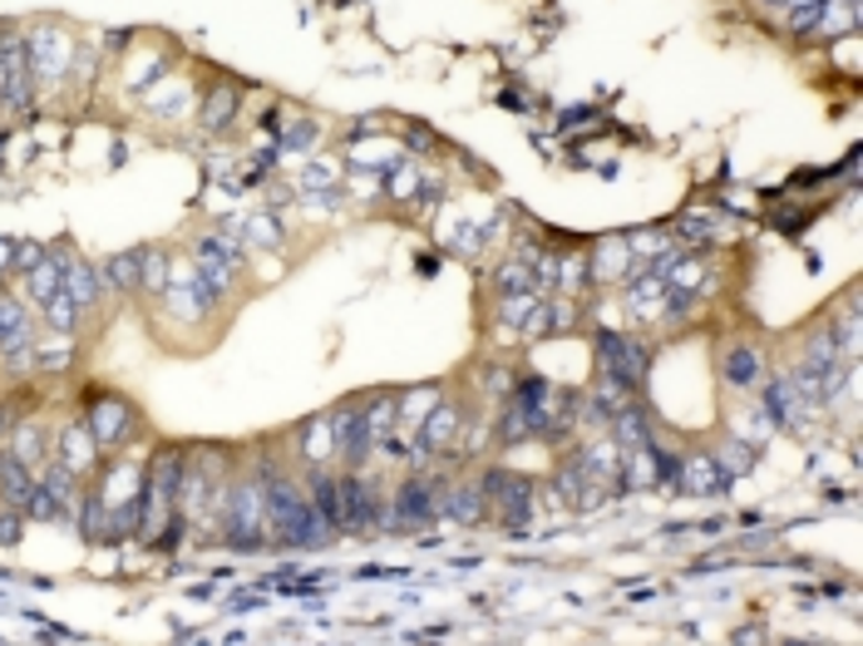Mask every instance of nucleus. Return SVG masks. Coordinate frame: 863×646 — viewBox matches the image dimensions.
Masks as SVG:
<instances>
[{"label": "nucleus", "mask_w": 863, "mask_h": 646, "mask_svg": "<svg viewBox=\"0 0 863 646\" xmlns=\"http://www.w3.org/2000/svg\"><path fill=\"white\" fill-rule=\"evenodd\" d=\"M439 499H445V484L425 479V474H409V479L395 489V499L385 504L381 528H391V533H415V528H425V523L439 518Z\"/></svg>", "instance_id": "nucleus-5"}, {"label": "nucleus", "mask_w": 863, "mask_h": 646, "mask_svg": "<svg viewBox=\"0 0 863 646\" xmlns=\"http://www.w3.org/2000/svg\"><path fill=\"white\" fill-rule=\"evenodd\" d=\"M335 504H341V533H371V528H381L385 504L375 499V484L361 469H345L335 479Z\"/></svg>", "instance_id": "nucleus-9"}, {"label": "nucleus", "mask_w": 863, "mask_h": 646, "mask_svg": "<svg viewBox=\"0 0 863 646\" xmlns=\"http://www.w3.org/2000/svg\"><path fill=\"white\" fill-rule=\"evenodd\" d=\"M721 380L731 390H741V395H750V390H760L770 380V370H765V356L755 346H731L721 356Z\"/></svg>", "instance_id": "nucleus-12"}, {"label": "nucleus", "mask_w": 863, "mask_h": 646, "mask_svg": "<svg viewBox=\"0 0 863 646\" xmlns=\"http://www.w3.org/2000/svg\"><path fill=\"white\" fill-rule=\"evenodd\" d=\"M168 287V257L158 247H139V292L163 296Z\"/></svg>", "instance_id": "nucleus-26"}, {"label": "nucleus", "mask_w": 863, "mask_h": 646, "mask_svg": "<svg viewBox=\"0 0 863 646\" xmlns=\"http://www.w3.org/2000/svg\"><path fill=\"white\" fill-rule=\"evenodd\" d=\"M99 292H104V277L89 267V262H65V296L79 306V311H94L99 306Z\"/></svg>", "instance_id": "nucleus-20"}, {"label": "nucleus", "mask_w": 863, "mask_h": 646, "mask_svg": "<svg viewBox=\"0 0 863 646\" xmlns=\"http://www.w3.org/2000/svg\"><path fill=\"white\" fill-rule=\"evenodd\" d=\"M760 10H789V0H755Z\"/></svg>", "instance_id": "nucleus-35"}, {"label": "nucleus", "mask_w": 863, "mask_h": 646, "mask_svg": "<svg viewBox=\"0 0 863 646\" xmlns=\"http://www.w3.org/2000/svg\"><path fill=\"white\" fill-rule=\"evenodd\" d=\"M513 380H519V375H513V366H503V360H493V366L483 370V395H489L493 405H503V400L513 395Z\"/></svg>", "instance_id": "nucleus-30"}, {"label": "nucleus", "mask_w": 863, "mask_h": 646, "mask_svg": "<svg viewBox=\"0 0 863 646\" xmlns=\"http://www.w3.org/2000/svg\"><path fill=\"white\" fill-rule=\"evenodd\" d=\"M725 489H731V474L721 469L715 454H691V459H681V494L711 499V494H725Z\"/></svg>", "instance_id": "nucleus-14"}, {"label": "nucleus", "mask_w": 863, "mask_h": 646, "mask_svg": "<svg viewBox=\"0 0 863 646\" xmlns=\"http://www.w3.org/2000/svg\"><path fill=\"white\" fill-rule=\"evenodd\" d=\"M223 533L227 543L237 548H257L262 538H267V499H262V484L252 479H237L227 484V499H223Z\"/></svg>", "instance_id": "nucleus-4"}, {"label": "nucleus", "mask_w": 863, "mask_h": 646, "mask_svg": "<svg viewBox=\"0 0 863 646\" xmlns=\"http://www.w3.org/2000/svg\"><path fill=\"white\" fill-rule=\"evenodd\" d=\"M583 287H593V267H587L583 252H567V257H557V296H577Z\"/></svg>", "instance_id": "nucleus-25"}, {"label": "nucleus", "mask_w": 863, "mask_h": 646, "mask_svg": "<svg viewBox=\"0 0 863 646\" xmlns=\"http://www.w3.org/2000/svg\"><path fill=\"white\" fill-rule=\"evenodd\" d=\"M435 400H439L435 385H419V390H409V395H399V420H395V430H409V434H415L419 420H425L429 410H435Z\"/></svg>", "instance_id": "nucleus-24"}, {"label": "nucleus", "mask_w": 863, "mask_h": 646, "mask_svg": "<svg viewBox=\"0 0 863 646\" xmlns=\"http://www.w3.org/2000/svg\"><path fill=\"white\" fill-rule=\"evenodd\" d=\"M479 489H483L489 513H499L503 528H529V518L539 513V484L529 474H509L493 464V469L479 474Z\"/></svg>", "instance_id": "nucleus-3"}, {"label": "nucleus", "mask_w": 863, "mask_h": 646, "mask_svg": "<svg viewBox=\"0 0 863 646\" xmlns=\"http://www.w3.org/2000/svg\"><path fill=\"white\" fill-rule=\"evenodd\" d=\"M20 346H35V316L10 292H0V356L20 351Z\"/></svg>", "instance_id": "nucleus-16"}, {"label": "nucleus", "mask_w": 863, "mask_h": 646, "mask_svg": "<svg viewBox=\"0 0 863 646\" xmlns=\"http://www.w3.org/2000/svg\"><path fill=\"white\" fill-rule=\"evenodd\" d=\"M439 513L459 518V523H479V518L489 513V504H483V489H479V479H459V484H445V499H439Z\"/></svg>", "instance_id": "nucleus-18"}, {"label": "nucleus", "mask_w": 863, "mask_h": 646, "mask_svg": "<svg viewBox=\"0 0 863 646\" xmlns=\"http://www.w3.org/2000/svg\"><path fill=\"white\" fill-rule=\"evenodd\" d=\"M765 415H770V425H795V430H805L809 425V415H814V405H809L805 395H799L795 385H789V375L785 380H765Z\"/></svg>", "instance_id": "nucleus-10"}, {"label": "nucleus", "mask_w": 863, "mask_h": 646, "mask_svg": "<svg viewBox=\"0 0 863 646\" xmlns=\"http://www.w3.org/2000/svg\"><path fill=\"white\" fill-rule=\"evenodd\" d=\"M459 425H465V405L455 395H439L435 410L419 420V430L409 434V459L415 464H429L435 454H449L459 440Z\"/></svg>", "instance_id": "nucleus-8"}, {"label": "nucleus", "mask_w": 863, "mask_h": 646, "mask_svg": "<svg viewBox=\"0 0 863 646\" xmlns=\"http://www.w3.org/2000/svg\"><path fill=\"white\" fill-rule=\"evenodd\" d=\"M30 494H35V469L20 464L10 449H0V504L15 508V513H25Z\"/></svg>", "instance_id": "nucleus-15"}, {"label": "nucleus", "mask_w": 863, "mask_h": 646, "mask_svg": "<svg viewBox=\"0 0 863 646\" xmlns=\"http://www.w3.org/2000/svg\"><path fill=\"white\" fill-rule=\"evenodd\" d=\"M715 459H721V469L731 474V479H741V474H750V464H755V454H750V440H741V434H735V440H725Z\"/></svg>", "instance_id": "nucleus-28"}, {"label": "nucleus", "mask_w": 863, "mask_h": 646, "mask_svg": "<svg viewBox=\"0 0 863 646\" xmlns=\"http://www.w3.org/2000/svg\"><path fill=\"white\" fill-rule=\"evenodd\" d=\"M593 356H597V375H612L617 385H627V390H637V395H641L647 370H651V351H647L641 336L617 331V326H597Z\"/></svg>", "instance_id": "nucleus-1"}, {"label": "nucleus", "mask_w": 863, "mask_h": 646, "mask_svg": "<svg viewBox=\"0 0 863 646\" xmlns=\"http://www.w3.org/2000/svg\"><path fill=\"white\" fill-rule=\"evenodd\" d=\"M40 262H45V247H40V242H15V272L20 277H25L30 267H40Z\"/></svg>", "instance_id": "nucleus-32"}, {"label": "nucleus", "mask_w": 863, "mask_h": 646, "mask_svg": "<svg viewBox=\"0 0 863 646\" xmlns=\"http://www.w3.org/2000/svg\"><path fill=\"white\" fill-rule=\"evenodd\" d=\"M651 454H657V489L681 494V454H667L661 444H651Z\"/></svg>", "instance_id": "nucleus-31"}, {"label": "nucleus", "mask_w": 863, "mask_h": 646, "mask_svg": "<svg viewBox=\"0 0 863 646\" xmlns=\"http://www.w3.org/2000/svg\"><path fill=\"white\" fill-rule=\"evenodd\" d=\"M859 30V0H824L814 20L819 40H849Z\"/></svg>", "instance_id": "nucleus-19"}, {"label": "nucleus", "mask_w": 863, "mask_h": 646, "mask_svg": "<svg viewBox=\"0 0 863 646\" xmlns=\"http://www.w3.org/2000/svg\"><path fill=\"white\" fill-rule=\"evenodd\" d=\"M493 287H499V296H513V292H533V267L523 257H513V262H503L499 267V277H493Z\"/></svg>", "instance_id": "nucleus-29"}, {"label": "nucleus", "mask_w": 863, "mask_h": 646, "mask_svg": "<svg viewBox=\"0 0 863 646\" xmlns=\"http://www.w3.org/2000/svg\"><path fill=\"white\" fill-rule=\"evenodd\" d=\"M35 99V65H30V40L20 30H0V104L30 109Z\"/></svg>", "instance_id": "nucleus-7"}, {"label": "nucleus", "mask_w": 863, "mask_h": 646, "mask_svg": "<svg viewBox=\"0 0 863 646\" xmlns=\"http://www.w3.org/2000/svg\"><path fill=\"white\" fill-rule=\"evenodd\" d=\"M104 287L119 292V296H134V292H139V247H134V252H119V257L104 262Z\"/></svg>", "instance_id": "nucleus-23"}, {"label": "nucleus", "mask_w": 863, "mask_h": 646, "mask_svg": "<svg viewBox=\"0 0 863 646\" xmlns=\"http://www.w3.org/2000/svg\"><path fill=\"white\" fill-rule=\"evenodd\" d=\"M233 119H237V89L233 84H213V94H207V104H203V129L223 134Z\"/></svg>", "instance_id": "nucleus-21"}, {"label": "nucleus", "mask_w": 863, "mask_h": 646, "mask_svg": "<svg viewBox=\"0 0 863 646\" xmlns=\"http://www.w3.org/2000/svg\"><path fill=\"white\" fill-rule=\"evenodd\" d=\"M631 242L627 237H603L593 247V257H587V267H593V287L597 282H622L627 272H631Z\"/></svg>", "instance_id": "nucleus-17"}, {"label": "nucleus", "mask_w": 863, "mask_h": 646, "mask_svg": "<svg viewBox=\"0 0 863 646\" xmlns=\"http://www.w3.org/2000/svg\"><path fill=\"white\" fill-rule=\"evenodd\" d=\"M301 459L316 464L326 459V454H335V440H331V420H311V425H301Z\"/></svg>", "instance_id": "nucleus-27"}, {"label": "nucleus", "mask_w": 863, "mask_h": 646, "mask_svg": "<svg viewBox=\"0 0 863 646\" xmlns=\"http://www.w3.org/2000/svg\"><path fill=\"white\" fill-rule=\"evenodd\" d=\"M247 232H252V242H262V247H277V242H281V227L271 218H252Z\"/></svg>", "instance_id": "nucleus-33"}, {"label": "nucleus", "mask_w": 863, "mask_h": 646, "mask_svg": "<svg viewBox=\"0 0 863 646\" xmlns=\"http://www.w3.org/2000/svg\"><path fill=\"white\" fill-rule=\"evenodd\" d=\"M40 326H45V331H55V336H75L79 331V306L65 296V287H60L45 306H40Z\"/></svg>", "instance_id": "nucleus-22"}, {"label": "nucleus", "mask_w": 863, "mask_h": 646, "mask_svg": "<svg viewBox=\"0 0 863 646\" xmlns=\"http://www.w3.org/2000/svg\"><path fill=\"white\" fill-rule=\"evenodd\" d=\"M10 454H15L20 464H30V469H45L50 459H55V434H50V425H40V420H20L15 430H10V444H6Z\"/></svg>", "instance_id": "nucleus-13"}, {"label": "nucleus", "mask_w": 863, "mask_h": 646, "mask_svg": "<svg viewBox=\"0 0 863 646\" xmlns=\"http://www.w3.org/2000/svg\"><path fill=\"white\" fill-rule=\"evenodd\" d=\"M6 272H15V242L0 237V277H6Z\"/></svg>", "instance_id": "nucleus-34"}, {"label": "nucleus", "mask_w": 863, "mask_h": 646, "mask_svg": "<svg viewBox=\"0 0 863 646\" xmlns=\"http://www.w3.org/2000/svg\"><path fill=\"white\" fill-rule=\"evenodd\" d=\"M84 425L99 440V449L109 454V449H124L139 434V410L124 395H114V390H94L89 405H84Z\"/></svg>", "instance_id": "nucleus-6"}, {"label": "nucleus", "mask_w": 863, "mask_h": 646, "mask_svg": "<svg viewBox=\"0 0 863 646\" xmlns=\"http://www.w3.org/2000/svg\"><path fill=\"white\" fill-rule=\"evenodd\" d=\"M99 454H104L99 440L89 434V425H84V420H70V425L55 434V459L65 464V469H75L79 479L94 469V464H99Z\"/></svg>", "instance_id": "nucleus-11"}, {"label": "nucleus", "mask_w": 863, "mask_h": 646, "mask_svg": "<svg viewBox=\"0 0 863 646\" xmlns=\"http://www.w3.org/2000/svg\"><path fill=\"white\" fill-rule=\"evenodd\" d=\"M844 360H849V356L839 351V346L829 341V331H824L805 356H799V366L789 370V385H795L814 410H824L829 400L839 395V385H844V370H849Z\"/></svg>", "instance_id": "nucleus-2"}]
</instances>
